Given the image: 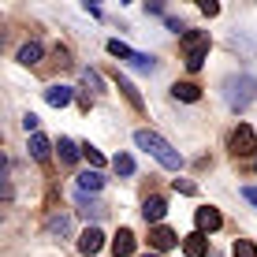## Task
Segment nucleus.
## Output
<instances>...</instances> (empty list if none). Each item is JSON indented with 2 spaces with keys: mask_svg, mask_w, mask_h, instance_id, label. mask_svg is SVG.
Instances as JSON below:
<instances>
[{
  "mask_svg": "<svg viewBox=\"0 0 257 257\" xmlns=\"http://www.w3.org/2000/svg\"><path fill=\"white\" fill-rule=\"evenodd\" d=\"M135 146H138V149H146V153H153L157 161L168 168V172H179V168H183L179 149H172L161 135H157V131H138V135H135Z\"/></svg>",
  "mask_w": 257,
  "mask_h": 257,
  "instance_id": "f257e3e1",
  "label": "nucleus"
},
{
  "mask_svg": "<svg viewBox=\"0 0 257 257\" xmlns=\"http://www.w3.org/2000/svg\"><path fill=\"white\" fill-rule=\"evenodd\" d=\"M224 97H227V104H231L235 112H242L246 104L257 97V82H253L250 75H231L224 82Z\"/></svg>",
  "mask_w": 257,
  "mask_h": 257,
  "instance_id": "f03ea898",
  "label": "nucleus"
},
{
  "mask_svg": "<svg viewBox=\"0 0 257 257\" xmlns=\"http://www.w3.org/2000/svg\"><path fill=\"white\" fill-rule=\"evenodd\" d=\"M179 38H183V49H187V67L201 71V64L209 56V34L205 30H183Z\"/></svg>",
  "mask_w": 257,
  "mask_h": 257,
  "instance_id": "7ed1b4c3",
  "label": "nucleus"
},
{
  "mask_svg": "<svg viewBox=\"0 0 257 257\" xmlns=\"http://www.w3.org/2000/svg\"><path fill=\"white\" fill-rule=\"evenodd\" d=\"M231 153H235V157H253V153H257V135H253L250 123H238V127H235V135H231Z\"/></svg>",
  "mask_w": 257,
  "mask_h": 257,
  "instance_id": "20e7f679",
  "label": "nucleus"
},
{
  "mask_svg": "<svg viewBox=\"0 0 257 257\" xmlns=\"http://www.w3.org/2000/svg\"><path fill=\"white\" fill-rule=\"evenodd\" d=\"M172 246H179V235H175L172 227L157 224L153 231H149V250L153 253H164V250H172Z\"/></svg>",
  "mask_w": 257,
  "mask_h": 257,
  "instance_id": "39448f33",
  "label": "nucleus"
},
{
  "mask_svg": "<svg viewBox=\"0 0 257 257\" xmlns=\"http://www.w3.org/2000/svg\"><path fill=\"white\" fill-rule=\"evenodd\" d=\"M194 224H198V231L205 235V231H216V227L224 224V216H220V209H212V205H201L198 212H194Z\"/></svg>",
  "mask_w": 257,
  "mask_h": 257,
  "instance_id": "423d86ee",
  "label": "nucleus"
},
{
  "mask_svg": "<svg viewBox=\"0 0 257 257\" xmlns=\"http://www.w3.org/2000/svg\"><path fill=\"white\" fill-rule=\"evenodd\" d=\"M101 246H104V235L97 231V227H86L82 235H78V250H82L86 257H93V253H101Z\"/></svg>",
  "mask_w": 257,
  "mask_h": 257,
  "instance_id": "0eeeda50",
  "label": "nucleus"
},
{
  "mask_svg": "<svg viewBox=\"0 0 257 257\" xmlns=\"http://www.w3.org/2000/svg\"><path fill=\"white\" fill-rule=\"evenodd\" d=\"M164 212H168V201L164 198H146V205H142V216H146V224H161L164 220Z\"/></svg>",
  "mask_w": 257,
  "mask_h": 257,
  "instance_id": "6e6552de",
  "label": "nucleus"
},
{
  "mask_svg": "<svg viewBox=\"0 0 257 257\" xmlns=\"http://www.w3.org/2000/svg\"><path fill=\"white\" fill-rule=\"evenodd\" d=\"M112 253H116V257H131V253H135V231L119 227L116 238H112Z\"/></svg>",
  "mask_w": 257,
  "mask_h": 257,
  "instance_id": "1a4fd4ad",
  "label": "nucleus"
},
{
  "mask_svg": "<svg viewBox=\"0 0 257 257\" xmlns=\"http://www.w3.org/2000/svg\"><path fill=\"white\" fill-rule=\"evenodd\" d=\"M183 253H187V257H205L209 253V238L201 235V231L187 235V238H183Z\"/></svg>",
  "mask_w": 257,
  "mask_h": 257,
  "instance_id": "9d476101",
  "label": "nucleus"
},
{
  "mask_svg": "<svg viewBox=\"0 0 257 257\" xmlns=\"http://www.w3.org/2000/svg\"><path fill=\"white\" fill-rule=\"evenodd\" d=\"M41 56H45V49H41L38 41H26V45L19 49V64H23V67H38Z\"/></svg>",
  "mask_w": 257,
  "mask_h": 257,
  "instance_id": "9b49d317",
  "label": "nucleus"
},
{
  "mask_svg": "<svg viewBox=\"0 0 257 257\" xmlns=\"http://www.w3.org/2000/svg\"><path fill=\"white\" fill-rule=\"evenodd\" d=\"M101 187H104V175H101V172H93V168L78 175V194H97Z\"/></svg>",
  "mask_w": 257,
  "mask_h": 257,
  "instance_id": "f8f14e48",
  "label": "nucleus"
},
{
  "mask_svg": "<svg viewBox=\"0 0 257 257\" xmlns=\"http://www.w3.org/2000/svg\"><path fill=\"white\" fill-rule=\"evenodd\" d=\"M71 97H75V93H71V86H49V90H45V101L52 104V108L71 104Z\"/></svg>",
  "mask_w": 257,
  "mask_h": 257,
  "instance_id": "ddd939ff",
  "label": "nucleus"
},
{
  "mask_svg": "<svg viewBox=\"0 0 257 257\" xmlns=\"http://www.w3.org/2000/svg\"><path fill=\"white\" fill-rule=\"evenodd\" d=\"M45 231L64 238V235L71 231V216H67V212H52V216H49V224H45Z\"/></svg>",
  "mask_w": 257,
  "mask_h": 257,
  "instance_id": "4468645a",
  "label": "nucleus"
},
{
  "mask_svg": "<svg viewBox=\"0 0 257 257\" xmlns=\"http://www.w3.org/2000/svg\"><path fill=\"white\" fill-rule=\"evenodd\" d=\"M116 86H119V90H123V97H127V101H131V104H135V108H138V112H142V108H146V104H142V93L135 90V82H131V78H123V75H119V71H116Z\"/></svg>",
  "mask_w": 257,
  "mask_h": 257,
  "instance_id": "2eb2a0df",
  "label": "nucleus"
},
{
  "mask_svg": "<svg viewBox=\"0 0 257 257\" xmlns=\"http://www.w3.org/2000/svg\"><path fill=\"white\" fill-rule=\"evenodd\" d=\"M49 153H52L49 138L45 135H30V157H34V161H49Z\"/></svg>",
  "mask_w": 257,
  "mask_h": 257,
  "instance_id": "dca6fc26",
  "label": "nucleus"
},
{
  "mask_svg": "<svg viewBox=\"0 0 257 257\" xmlns=\"http://www.w3.org/2000/svg\"><path fill=\"white\" fill-rule=\"evenodd\" d=\"M172 97H175V101H198V97H201V90H198V86H194V82H175L172 86Z\"/></svg>",
  "mask_w": 257,
  "mask_h": 257,
  "instance_id": "f3484780",
  "label": "nucleus"
},
{
  "mask_svg": "<svg viewBox=\"0 0 257 257\" xmlns=\"http://www.w3.org/2000/svg\"><path fill=\"white\" fill-rule=\"evenodd\" d=\"M78 209H82V216L86 220H97V216H104V205H101V201H90V198H86V194H78Z\"/></svg>",
  "mask_w": 257,
  "mask_h": 257,
  "instance_id": "a211bd4d",
  "label": "nucleus"
},
{
  "mask_svg": "<svg viewBox=\"0 0 257 257\" xmlns=\"http://www.w3.org/2000/svg\"><path fill=\"white\" fill-rule=\"evenodd\" d=\"M56 149H60V161H64V164H75L78 161V149H75V142H71V138H60Z\"/></svg>",
  "mask_w": 257,
  "mask_h": 257,
  "instance_id": "6ab92c4d",
  "label": "nucleus"
},
{
  "mask_svg": "<svg viewBox=\"0 0 257 257\" xmlns=\"http://www.w3.org/2000/svg\"><path fill=\"white\" fill-rule=\"evenodd\" d=\"M112 168H116L119 175H135V157H127V153H119L116 161H112Z\"/></svg>",
  "mask_w": 257,
  "mask_h": 257,
  "instance_id": "aec40b11",
  "label": "nucleus"
},
{
  "mask_svg": "<svg viewBox=\"0 0 257 257\" xmlns=\"http://www.w3.org/2000/svg\"><path fill=\"white\" fill-rule=\"evenodd\" d=\"M231 253L235 257H257V246L250 242V238H238V242L231 246Z\"/></svg>",
  "mask_w": 257,
  "mask_h": 257,
  "instance_id": "412c9836",
  "label": "nucleus"
},
{
  "mask_svg": "<svg viewBox=\"0 0 257 257\" xmlns=\"http://www.w3.org/2000/svg\"><path fill=\"white\" fill-rule=\"evenodd\" d=\"M131 67H138V71H153V67H157V60H153V56H146V52H135V56H131Z\"/></svg>",
  "mask_w": 257,
  "mask_h": 257,
  "instance_id": "4be33fe9",
  "label": "nucleus"
},
{
  "mask_svg": "<svg viewBox=\"0 0 257 257\" xmlns=\"http://www.w3.org/2000/svg\"><path fill=\"white\" fill-rule=\"evenodd\" d=\"M108 52H112V56H119V60H127V64H131V56H135V49H127L123 41H108Z\"/></svg>",
  "mask_w": 257,
  "mask_h": 257,
  "instance_id": "5701e85b",
  "label": "nucleus"
},
{
  "mask_svg": "<svg viewBox=\"0 0 257 257\" xmlns=\"http://www.w3.org/2000/svg\"><path fill=\"white\" fill-rule=\"evenodd\" d=\"M82 153H86V161H90V168L97 172V168L104 164V157H101V149H93V146H82Z\"/></svg>",
  "mask_w": 257,
  "mask_h": 257,
  "instance_id": "b1692460",
  "label": "nucleus"
},
{
  "mask_svg": "<svg viewBox=\"0 0 257 257\" xmlns=\"http://www.w3.org/2000/svg\"><path fill=\"white\" fill-rule=\"evenodd\" d=\"M4 175H8V157L0 153V198H8V194H12V187L4 183Z\"/></svg>",
  "mask_w": 257,
  "mask_h": 257,
  "instance_id": "393cba45",
  "label": "nucleus"
},
{
  "mask_svg": "<svg viewBox=\"0 0 257 257\" xmlns=\"http://www.w3.org/2000/svg\"><path fill=\"white\" fill-rule=\"evenodd\" d=\"M38 116H34V112H26V116H23V127H26V135H38Z\"/></svg>",
  "mask_w": 257,
  "mask_h": 257,
  "instance_id": "a878e982",
  "label": "nucleus"
},
{
  "mask_svg": "<svg viewBox=\"0 0 257 257\" xmlns=\"http://www.w3.org/2000/svg\"><path fill=\"white\" fill-rule=\"evenodd\" d=\"M82 82L90 86V90H101V75H97V71H82Z\"/></svg>",
  "mask_w": 257,
  "mask_h": 257,
  "instance_id": "bb28decb",
  "label": "nucleus"
},
{
  "mask_svg": "<svg viewBox=\"0 0 257 257\" xmlns=\"http://www.w3.org/2000/svg\"><path fill=\"white\" fill-rule=\"evenodd\" d=\"M175 190L179 194H198V187H194L190 179H175Z\"/></svg>",
  "mask_w": 257,
  "mask_h": 257,
  "instance_id": "cd10ccee",
  "label": "nucleus"
},
{
  "mask_svg": "<svg viewBox=\"0 0 257 257\" xmlns=\"http://www.w3.org/2000/svg\"><path fill=\"white\" fill-rule=\"evenodd\" d=\"M201 12H205V15H220V4H216V0H201Z\"/></svg>",
  "mask_w": 257,
  "mask_h": 257,
  "instance_id": "c85d7f7f",
  "label": "nucleus"
},
{
  "mask_svg": "<svg viewBox=\"0 0 257 257\" xmlns=\"http://www.w3.org/2000/svg\"><path fill=\"white\" fill-rule=\"evenodd\" d=\"M242 194H246V201H253V205H257V187H246Z\"/></svg>",
  "mask_w": 257,
  "mask_h": 257,
  "instance_id": "c756f323",
  "label": "nucleus"
},
{
  "mask_svg": "<svg viewBox=\"0 0 257 257\" xmlns=\"http://www.w3.org/2000/svg\"><path fill=\"white\" fill-rule=\"evenodd\" d=\"M142 257H161V253H153V250H149V253H142Z\"/></svg>",
  "mask_w": 257,
  "mask_h": 257,
  "instance_id": "7c9ffc66",
  "label": "nucleus"
}]
</instances>
